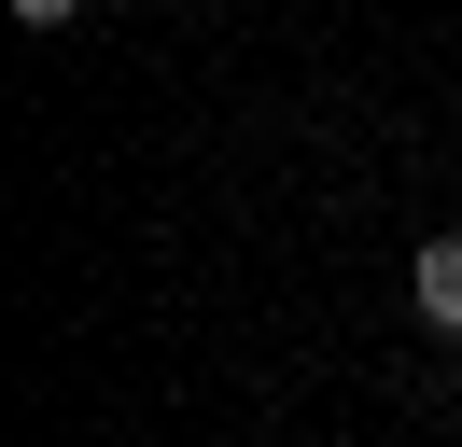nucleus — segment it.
<instances>
[{"mask_svg":"<svg viewBox=\"0 0 462 447\" xmlns=\"http://www.w3.org/2000/svg\"><path fill=\"white\" fill-rule=\"evenodd\" d=\"M406 294H420V322H434V335H462V238H420Z\"/></svg>","mask_w":462,"mask_h":447,"instance_id":"f257e3e1","label":"nucleus"},{"mask_svg":"<svg viewBox=\"0 0 462 447\" xmlns=\"http://www.w3.org/2000/svg\"><path fill=\"white\" fill-rule=\"evenodd\" d=\"M14 14H29V28H70V14H85V0H14Z\"/></svg>","mask_w":462,"mask_h":447,"instance_id":"f03ea898","label":"nucleus"}]
</instances>
